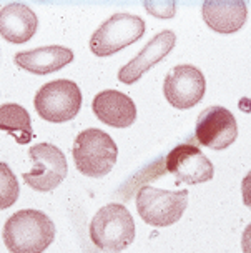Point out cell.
<instances>
[{"instance_id":"obj_1","label":"cell","mask_w":251,"mask_h":253,"mask_svg":"<svg viewBox=\"0 0 251 253\" xmlns=\"http://www.w3.org/2000/svg\"><path fill=\"white\" fill-rule=\"evenodd\" d=\"M55 238V225L40 210H19L3 225V243L10 253H43Z\"/></svg>"},{"instance_id":"obj_2","label":"cell","mask_w":251,"mask_h":253,"mask_svg":"<svg viewBox=\"0 0 251 253\" xmlns=\"http://www.w3.org/2000/svg\"><path fill=\"white\" fill-rule=\"evenodd\" d=\"M72 155L80 173L100 178L108 175L116 164L118 147L107 132L100 128H87L77 135Z\"/></svg>"},{"instance_id":"obj_3","label":"cell","mask_w":251,"mask_h":253,"mask_svg":"<svg viewBox=\"0 0 251 253\" xmlns=\"http://www.w3.org/2000/svg\"><path fill=\"white\" fill-rule=\"evenodd\" d=\"M90 238L102 252H123L135 240V221L127 207L122 203L102 207L90 223Z\"/></svg>"},{"instance_id":"obj_4","label":"cell","mask_w":251,"mask_h":253,"mask_svg":"<svg viewBox=\"0 0 251 253\" xmlns=\"http://www.w3.org/2000/svg\"><path fill=\"white\" fill-rule=\"evenodd\" d=\"M188 205V190H161L145 185L137 193V210L151 227H170L181 218Z\"/></svg>"},{"instance_id":"obj_5","label":"cell","mask_w":251,"mask_h":253,"mask_svg":"<svg viewBox=\"0 0 251 253\" xmlns=\"http://www.w3.org/2000/svg\"><path fill=\"white\" fill-rule=\"evenodd\" d=\"M37 114L52 124H62L75 119L82 107V92L69 79L52 80L38 88L34 98Z\"/></svg>"},{"instance_id":"obj_6","label":"cell","mask_w":251,"mask_h":253,"mask_svg":"<svg viewBox=\"0 0 251 253\" xmlns=\"http://www.w3.org/2000/svg\"><path fill=\"white\" fill-rule=\"evenodd\" d=\"M145 20L132 13H115L93 32L90 50L98 57H108L127 45L135 43L145 34Z\"/></svg>"},{"instance_id":"obj_7","label":"cell","mask_w":251,"mask_h":253,"mask_svg":"<svg viewBox=\"0 0 251 253\" xmlns=\"http://www.w3.org/2000/svg\"><path fill=\"white\" fill-rule=\"evenodd\" d=\"M34 169L22 173L24 182L37 192H52L67 177V158L64 152L52 143H37L29 148Z\"/></svg>"},{"instance_id":"obj_8","label":"cell","mask_w":251,"mask_h":253,"mask_svg":"<svg viewBox=\"0 0 251 253\" xmlns=\"http://www.w3.org/2000/svg\"><path fill=\"white\" fill-rule=\"evenodd\" d=\"M206 92L203 72L195 65H177L165 77L163 93L168 103L175 108L186 110L201 102Z\"/></svg>"},{"instance_id":"obj_9","label":"cell","mask_w":251,"mask_h":253,"mask_svg":"<svg viewBox=\"0 0 251 253\" xmlns=\"http://www.w3.org/2000/svg\"><path fill=\"white\" fill-rule=\"evenodd\" d=\"M238 137V124L235 115L225 107H210L196 120L195 138L206 148L225 150Z\"/></svg>"},{"instance_id":"obj_10","label":"cell","mask_w":251,"mask_h":253,"mask_svg":"<svg viewBox=\"0 0 251 253\" xmlns=\"http://www.w3.org/2000/svg\"><path fill=\"white\" fill-rule=\"evenodd\" d=\"M167 170L177 182L198 185L210 182L215 175L213 164L198 147L190 143L177 145L167 157Z\"/></svg>"},{"instance_id":"obj_11","label":"cell","mask_w":251,"mask_h":253,"mask_svg":"<svg viewBox=\"0 0 251 253\" xmlns=\"http://www.w3.org/2000/svg\"><path fill=\"white\" fill-rule=\"evenodd\" d=\"M175 43H177V35L172 30H163L160 34H156L143 47V50L138 52L137 57H133L127 65H123L118 70V80L127 85L138 82L145 72H148L151 67L161 62L172 52Z\"/></svg>"},{"instance_id":"obj_12","label":"cell","mask_w":251,"mask_h":253,"mask_svg":"<svg viewBox=\"0 0 251 253\" xmlns=\"http://www.w3.org/2000/svg\"><path fill=\"white\" fill-rule=\"evenodd\" d=\"M92 108L98 120L115 128L130 126L137 119L135 102L118 90H103L95 95Z\"/></svg>"},{"instance_id":"obj_13","label":"cell","mask_w":251,"mask_h":253,"mask_svg":"<svg viewBox=\"0 0 251 253\" xmlns=\"http://www.w3.org/2000/svg\"><path fill=\"white\" fill-rule=\"evenodd\" d=\"M38 19L25 3L13 2L0 10V35L10 43H25L35 35Z\"/></svg>"},{"instance_id":"obj_14","label":"cell","mask_w":251,"mask_h":253,"mask_svg":"<svg viewBox=\"0 0 251 253\" xmlns=\"http://www.w3.org/2000/svg\"><path fill=\"white\" fill-rule=\"evenodd\" d=\"M72 60H73V52L62 45H47V47L34 48V50L17 52L13 55V62L20 69L37 75H47L62 70Z\"/></svg>"},{"instance_id":"obj_15","label":"cell","mask_w":251,"mask_h":253,"mask_svg":"<svg viewBox=\"0 0 251 253\" xmlns=\"http://www.w3.org/2000/svg\"><path fill=\"white\" fill-rule=\"evenodd\" d=\"M203 20L206 25L219 34H233L238 32L248 19V7L245 2H205L201 7Z\"/></svg>"},{"instance_id":"obj_16","label":"cell","mask_w":251,"mask_h":253,"mask_svg":"<svg viewBox=\"0 0 251 253\" xmlns=\"http://www.w3.org/2000/svg\"><path fill=\"white\" fill-rule=\"evenodd\" d=\"M0 130L7 132L20 145H27L34 138L32 119L19 103H3L0 105Z\"/></svg>"},{"instance_id":"obj_17","label":"cell","mask_w":251,"mask_h":253,"mask_svg":"<svg viewBox=\"0 0 251 253\" xmlns=\"http://www.w3.org/2000/svg\"><path fill=\"white\" fill-rule=\"evenodd\" d=\"M19 180L5 162H0V210L10 209L19 200Z\"/></svg>"},{"instance_id":"obj_18","label":"cell","mask_w":251,"mask_h":253,"mask_svg":"<svg viewBox=\"0 0 251 253\" xmlns=\"http://www.w3.org/2000/svg\"><path fill=\"white\" fill-rule=\"evenodd\" d=\"M241 195H243V203L251 210V170L245 175L241 182Z\"/></svg>"},{"instance_id":"obj_19","label":"cell","mask_w":251,"mask_h":253,"mask_svg":"<svg viewBox=\"0 0 251 253\" xmlns=\"http://www.w3.org/2000/svg\"><path fill=\"white\" fill-rule=\"evenodd\" d=\"M146 8H148L150 12H153L156 17H163V19H165V17H173L172 13L175 10V5H173V3L170 5V12H168V5H167V3H153V7L146 3Z\"/></svg>"},{"instance_id":"obj_20","label":"cell","mask_w":251,"mask_h":253,"mask_svg":"<svg viewBox=\"0 0 251 253\" xmlns=\"http://www.w3.org/2000/svg\"><path fill=\"white\" fill-rule=\"evenodd\" d=\"M241 248H243V253H251V223L241 235Z\"/></svg>"}]
</instances>
